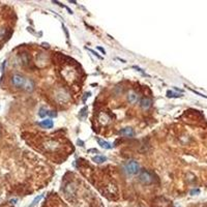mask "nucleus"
Segmentation results:
<instances>
[{
	"mask_svg": "<svg viewBox=\"0 0 207 207\" xmlns=\"http://www.w3.org/2000/svg\"><path fill=\"white\" fill-rule=\"evenodd\" d=\"M133 67H134V68H136L137 71H139L140 73H142L143 75H145V74H144V71H143V70H141V68H140V67H138V66H133Z\"/></svg>",
	"mask_w": 207,
	"mask_h": 207,
	"instance_id": "412c9836",
	"label": "nucleus"
},
{
	"mask_svg": "<svg viewBox=\"0 0 207 207\" xmlns=\"http://www.w3.org/2000/svg\"><path fill=\"white\" fill-rule=\"evenodd\" d=\"M24 89L28 92H31L33 91V89H34V82L32 80H30V79H26V83H25L24 85Z\"/></svg>",
	"mask_w": 207,
	"mask_h": 207,
	"instance_id": "6e6552de",
	"label": "nucleus"
},
{
	"mask_svg": "<svg viewBox=\"0 0 207 207\" xmlns=\"http://www.w3.org/2000/svg\"><path fill=\"white\" fill-rule=\"evenodd\" d=\"M200 193V190L199 188H197V190H191V195H196V194H199Z\"/></svg>",
	"mask_w": 207,
	"mask_h": 207,
	"instance_id": "6ab92c4d",
	"label": "nucleus"
},
{
	"mask_svg": "<svg viewBox=\"0 0 207 207\" xmlns=\"http://www.w3.org/2000/svg\"><path fill=\"white\" fill-rule=\"evenodd\" d=\"M48 115L51 116V117H56V116H57V113L54 112V111H49V112H48Z\"/></svg>",
	"mask_w": 207,
	"mask_h": 207,
	"instance_id": "a211bd4d",
	"label": "nucleus"
},
{
	"mask_svg": "<svg viewBox=\"0 0 207 207\" xmlns=\"http://www.w3.org/2000/svg\"><path fill=\"white\" fill-rule=\"evenodd\" d=\"M85 49H86V50H88L90 53H92V54H93L94 56H96V57H98V59H103V57H102V56H99V55H98V52H95V51H94V50H92V49H89V48H87V47H85Z\"/></svg>",
	"mask_w": 207,
	"mask_h": 207,
	"instance_id": "f3484780",
	"label": "nucleus"
},
{
	"mask_svg": "<svg viewBox=\"0 0 207 207\" xmlns=\"http://www.w3.org/2000/svg\"><path fill=\"white\" fill-rule=\"evenodd\" d=\"M48 109H46L45 107H42V108H40L38 110V115H40V117H42V118H44L48 115Z\"/></svg>",
	"mask_w": 207,
	"mask_h": 207,
	"instance_id": "9b49d317",
	"label": "nucleus"
},
{
	"mask_svg": "<svg viewBox=\"0 0 207 207\" xmlns=\"http://www.w3.org/2000/svg\"><path fill=\"white\" fill-rule=\"evenodd\" d=\"M62 28H63V30H64V32H65L66 38H70V34H68V31H67V29L65 28V26H63V25H62Z\"/></svg>",
	"mask_w": 207,
	"mask_h": 207,
	"instance_id": "aec40b11",
	"label": "nucleus"
},
{
	"mask_svg": "<svg viewBox=\"0 0 207 207\" xmlns=\"http://www.w3.org/2000/svg\"><path fill=\"white\" fill-rule=\"evenodd\" d=\"M78 144H79V146H82V147L84 146V142L81 141V140H78Z\"/></svg>",
	"mask_w": 207,
	"mask_h": 207,
	"instance_id": "5701e85b",
	"label": "nucleus"
},
{
	"mask_svg": "<svg viewBox=\"0 0 207 207\" xmlns=\"http://www.w3.org/2000/svg\"><path fill=\"white\" fill-rule=\"evenodd\" d=\"M117 59H118L119 61H121V62H122V63H126V60H124V59H121V58H119V57H118V58H117Z\"/></svg>",
	"mask_w": 207,
	"mask_h": 207,
	"instance_id": "393cba45",
	"label": "nucleus"
},
{
	"mask_svg": "<svg viewBox=\"0 0 207 207\" xmlns=\"http://www.w3.org/2000/svg\"><path fill=\"white\" fill-rule=\"evenodd\" d=\"M119 134L121 136H124L126 138H132L135 136V132L132 127H124V129H121L119 131Z\"/></svg>",
	"mask_w": 207,
	"mask_h": 207,
	"instance_id": "20e7f679",
	"label": "nucleus"
},
{
	"mask_svg": "<svg viewBox=\"0 0 207 207\" xmlns=\"http://www.w3.org/2000/svg\"><path fill=\"white\" fill-rule=\"evenodd\" d=\"M124 171L129 175H136L140 172V165L138 164L136 160H129L124 165Z\"/></svg>",
	"mask_w": 207,
	"mask_h": 207,
	"instance_id": "f257e3e1",
	"label": "nucleus"
},
{
	"mask_svg": "<svg viewBox=\"0 0 207 207\" xmlns=\"http://www.w3.org/2000/svg\"><path fill=\"white\" fill-rule=\"evenodd\" d=\"M139 180L143 185H151L153 182V176L150 172L146 170H142L139 172Z\"/></svg>",
	"mask_w": 207,
	"mask_h": 207,
	"instance_id": "f03ea898",
	"label": "nucleus"
},
{
	"mask_svg": "<svg viewBox=\"0 0 207 207\" xmlns=\"http://www.w3.org/2000/svg\"><path fill=\"white\" fill-rule=\"evenodd\" d=\"M126 98L129 104H135V103H137V101H138V94L135 92V91L129 90V92H127Z\"/></svg>",
	"mask_w": 207,
	"mask_h": 207,
	"instance_id": "423d86ee",
	"label": "nucleus"
},
{
	"mask_svg": "<svg viewBox=\"0 0 207 207\" xmlns=\"http://www.w3.org/2000/svg\"><path fill=\"white\" fill-rule=\"evenodd\" d=\"M87 111H88L87 107H84V108L82 109L81 111H80V114H79V117H80V118H84V117H86V114H87Z\"/></svg>",
	"mask_w": 207,
	"mask_h": 207,
	"instance_id": "2eb2a0df",
	"label": "nucleus"
},
{
	"mask_svg": "<svg viewBox=\"0 0 207 207\" xmlns=\"http://www.w3.org/2000/svg\"><path fill=\"white\" fill-rule=\"evenodd\" d=\"M21 61H22V63L24 65H26V64L29 63V57H28L27 53H23V54L21 55Z\"/></svg>",
	"mask_w": 207,
	"mask_h": 207,
	"instance_id": "f8f14e48",
	"label": "nucleus"
},
{
	"mask_svg": "<svg viewBox=\"0 0 207 207\" xmlns=\"http://www.w3.org/2000/svg\"><path fill=\"white\" fill-rule=\"evenodd\" d=\"M43 197H44V195H40V196H37V197H35V199L32 201V203L30 204V205L28 206V207H34L35 205H37L38 202H40L43 199Z\"/></svg>",
	"mask_w": 207,
	"mask_h": 207,
	"instance_id": "4468645a",
	"label": "nucleus"
},
{
	"mask_svg": "<svg viewBox=\"0 0 207 207\" xmlns=\"http://www.w3.org/2000/svg\"><path fill=\"white\" fill-rule=\"evenodd\" d=\"M88 152H96V153H98V149H89Z\"/></svg>",
	"mask_w": 207,
	"mask_h": 207,
	"instance_id": "b1692460",
	"label": "nucleus"
},
{
	"mask_svg": "<svg viewBox=\"0 0 207 207\" xmlns=\"http://www.w3.org/2000/svg\"><path fill=\"white\" fill-rule=\"evenodd\" d=\"M151 105H152V101L148 98H142L141 102H140V107H141L143 110H148L151 107Z\"/></svg>",
	"mask_w": 207,
	"mask_h": 207,
	"instance_id": "39448f33",
	"label": "nucleus"
},
{
	"mask_svg": "<svg viewBox=\"0 0 207 207\" xmlns=\"http://www.w3.org/2000/svg\"><path fill=\"white\" fill-rule=\"evenodd\" d=\"M12 83L15 87L17 88H24V85L26 83V79L24 78L22 75H19V74H15L12 77Z\"/></svg>",
	"mask_w": 207,
	"mask_h": 207,
	"instance_id": "7ed1b4c3",
	"label": "nucleus"
},
{
	"mask_svg": "<svg viewBox=\"0 0 207 207\" xmlns=\"http://www.w3.org/2000/svg\"><path fill=\"white\" fill-rule=\"evenodd\" d=\"M6 34V29L4 27H0V40H3V37Z\"/></svg>",
	"mask_w": 207,
	"mask_h": 207,
	"instance_id": "dca6fc26",
	"label": "nucleus"
},
{
	"mask_svg": "<svg viewBox=\"0 0 207 207\" xmlns=\"http://www.w3.org/2000/svg\"><path fill=\"white\" fill-rule=\"evenodd\" d=\"M167 96H168V98H181V96H182V94L175 93V92H173V91H171V90H168L167 91Z\"/></svg>",
	"mask_w": 207,
	"mask_h": 207,
	"instance_id": "ddd939ff",
	"label": "nucleus"
},
{
	"mask_svg": "<svg viewBox=\"0 0 207 207\" xmlns=\"http://www.w3.org/2000/svg\"><path fill=\"white\" fill-rule=\"evenodd\" d=\"M98 50L101 51V52L103 53V54H106V51H105L104 48H102V47H98Z\"/></svg>",
	"mask_w": 207,
	"mask_h": 207,
	"instance_id": "4be33fe9",
	"label": "nucleus"
},
{
	"mask_svg": "<svg viewBox=\"0 0 207 207\" xmlns=\"http://www.w3.org/2000/svg\"><path fill=\"white\" fill-rule=\"evenodd\" d=\"M98 143L99 146H101L102 148H105V149H111L112 148V145L110 144L109 142L104 141V140H102V139H98Z\"/></svg>",
	"mask_w": 207,
	"mask_h": 207,
	"instance_id": "1a4fd4ad",
	"label": "nucleus"
},
{
	"mask_svg": "<svg viewBox=\"0 0 207 207\" xmlns=\"http://www.w3.org/2000/svg\"><path fill=\"white\" fill-rule=\"evenodd\" d=\"M92 160L94 163H98V164H102V163H105L107 160V157H103V155H96V157H92Z\"/></svg>",
	"mask_w": 207,
	"mask_h": 207,
	"instance_id": "9d476101",
	"label": "nucleus"
},
{
	"mask_svg": "<svg viewBox=\"0 0 207 207\" xmlns=\"http://www.w3.org/2000/svg\"><path fill=\"white\" fill-rule=\"evenodd\" d=\"M40 126H43V127H45V129H52V127L54 126V122H53L52 119L47 118V119L43 120V121H40Z\"/></svg>",
	"mask_w": 207,
	"mask_h": 207,
	"instance_id": "0eeeda50",
	"label": "nucleus"
},
{
	"mask_svg": "<svg viewBox=\"0 0 207 207\" xmlns=\"http://www.w3.org/2000/svg\"><path fill=\"white\" fill-rule=\"evenodd\" d=\"M70 3H75V4H77V1H75V0H70Z\"/></svg>",
	"mask_w": 207,
	"mask_h": 207,
	"instance_id": "a878e982",
	"label": "nucleus"
}]
</instances>
